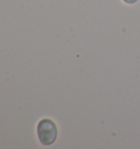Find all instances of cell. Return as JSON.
Wrapping results in <instances>:
<instances>
[{
	"label": "cell",
	"mask_w": 140,
	"mask_h": 149,
	"mask_svg": "<svg viewBox=\"0 0 140 149\" xmlns=\"http://www.w3.org/2000/svg\"><path fill=\"white\" fill-rule=\"evenodd\" d=\"M38 139L43 145H51L57 137V126L49 118H43L37 125Z\"/></svg>",
	"instance_id": "cell-1"
},
{
	"label": "cell",
	"mask_w": 140,
	"mask_h": 149,
	"mask_svg": "<svg viewBox=\"0 0 140 149\" xmlns=\"http://www.w3.org/2000/svg\"><path fill=\"white\" fill-rule=\"evenodd\" d=\"M126 3H129V5H131V3H135L137 0H124Z\"/></svg>",
	"instance_id": "cell-2"
}]
</instances>
